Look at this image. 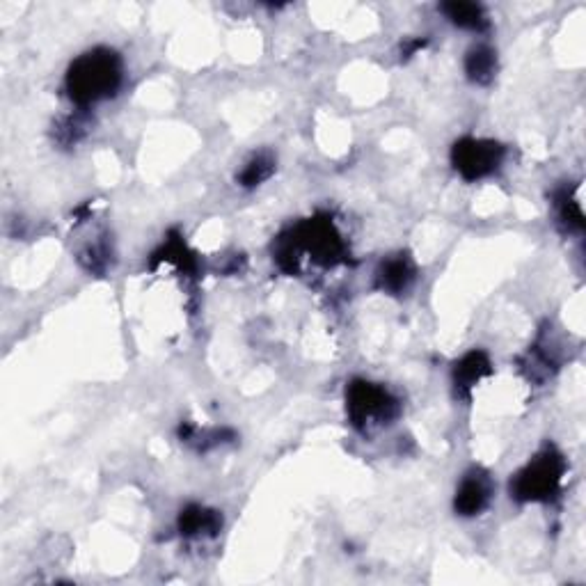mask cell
<instances>
[{
    "instance_id": "1",
    "label": "cell",
    "mask_w": 586,
    "mask_h": 586,
    "mask_svg": "<svg viewBox=\"0 0 586 586\" xmlns=\"http://www.w3.org/2000/svg\"><path fill=\"white\" fill-rule=\"evenodd\" d=\"M303 255H312L323 266H335L346 261V243L328 216L305 220L280 236L275 248V261L284 273H298V261Z\"/></svg>"
},
{
    "instance_id": "2",
    "label": "cell",
    "mask_w": 586,
    "mask_h": 586,
    "mask_svg": "<svg viewBox=\"0 0 586 586\" xmlns=\"http://www.w3.org/2000/svg\"><path fill=\"white\" fill-rule=\"evenodd\" d=\"M69 99L76 106H92L120 90L122 58L113 49H92L71 62L65 78Z\"/></svg>"
},
{
    "instance_id": "3",
    "label": "cell",
    "mask_w": 586,
    "mask_h": 586,
    "mask_svg": "<svg viewBox=\"0 0 586 586\" xmlns=\"http://www.w3.org/2000/svg\"><path fill=\"white\" fill-rule=\"evenodd\" d=\"M566 458L557 447H543L511 481V497L522 504L550 502L566 477Z\"/></svg>"
},
{
    "instance_id": "4",
    "label": "cell",
    "mask_w": 586,
    "mask_h": 586,
    "mask_svg": "<svg viewBox=\"0 0 586 586\" xmlns=\"http://www.w3.org/2000/svg\"><path fill=\"white\" fill-rule=\"evenodd\" d=\"M399 401L383 385L369 380H353L346 390V413L355 429L369 433L387 426L399 417Z\"/></svg>"
},
{
    "instance_id": "5",
    "label": "cell",
    "mask_w": 586,
    "mask_h": 586,
    "mask_svg": "<svg viewBox=\"0 0 586 586\" xmlns=\"http://www.w3.org/2000/svg\"><path fill=\"white\" fill-rule=\"evenodd\" d=\"M504 147L486 138H461L451 147V165L465 181L490 177L504 161Z\"/></svg>"
},
{
    "instance_id": "6",
    "label": "cell",
    "mask_w": 586,
    "mask_h": 586,
    "mask_svg": "<svg viewBox=\"0 0 586 586\" xmlns=\"http://www.w3.org/2000/svg\"><path fill=\"white\" fill-rule=\"evenodd\" d=\"M490 500H493V481H490L488 472L472 470L465 474L456 490L454 509L458 516L474 518L488 509Z\"/></svg>"
},
{
    "instance_id": "7",
    "label": "cell",
    "mask_w": 586,
    "mask_h": 586,
    "mask_svg": "<svg viewBox=\"0 0 586 586\" xmlns=\"http://www.w3.org/2000/svg\"><path fill=\"white\" fill-rule=\"evenodd\" d=\"M490 374H493V364H490V358L486 353L470 351L467 355H463L454 367L456 397L470 399V394L474 387H477V383H481V380Z\"/></svg>"
},
{
    "instance_id": "8",
    "label": "cell",
    "mask_w": 586,
    "mask_h": 586,
    "mask_svg": "<svg viewBox=\"0 0 586 586\" xmlns=\"http://www.w3.org/2000/svg\"><path fill=\"white\" fill-rule=\"evenodd\" d=\"M415 282V264L408 255H394L380 264L376 273V284L380 291L401 296Z\"/></svg>"
},
{
    "instance_id": "9",
    "label": "cell",
    "mask_w": 586,
    "mask_h": 586,
    "mask_svg": "<svg viewBox=\"0 0 586 586\" xmlns=\"http://www.w3.org/2000/svg\"><path fill=\"white\" fill-rule=\"evenodd\" d=\"M177 527L181 536L193 538V536H216L223 527V516L218 511L207 509V506L190 504L179 513Z\"/></svg>"
},
{
    "instance_id": "10",
    "label": "cell",
    "mask_w": 586,
    "mask_h": 586,
    "mask_svg": "<svg viewBox=\"0 0 586 586\" xmlns=\"http://www.w3.org/2000/svg\"><path fill=\"white\" fill-rule=\"evenodd\" d=\"M445 17L458 28L472 30V33H483L488 28L486 10L477 3H465V0H451V3L440 5Z\"/></svg>"
},
{
    "instance_id": "11",
    "label": "cell",
    "mask_w": 586,
    "mask_h": 586,
    "mask_svg": "<svg viewBox=\"0 0 586 586\" xmlns=\"http://www.w3.org/2000/svg\"><path fill=\"white\" fill-rule=\"evenodd\" d=\"M497 55L490 46H474L465 58V74L472 83L488 85L495 78Z\"/></svg>"
},
{
    "instance_id": "12",
    "label": "cell",
    "mask_w": 586,
    "mask_h": 586,
    "mask_svg": "<svg viewBox=\"0 0 586 586\" xmlns=\"http://www.w3.org/2000/svg\"><path fill=\"white\" fill-rule=\"evenodd\" d=\"M554 204H557V213H559V223L564 225L570 232H582L584 229V213L580 202L575 200L573 195L568 193V188L559 190L557 197H554Z\"/></svg>"
},
{
    "instance_id": "13",
    "label": "cell",
    "mask_w": 586,
    "mask_h": 586,
    "mask_svg": "<svg viewBox=\"0 0 586 586\" xmlns=\"http://www.w3.org/2000/svg\"><path fill=\"white\" fill-rule=\"evenodd\" d=\"M273 172H275L273 156L257 154L255 158H250L248 165H245L243 172L239 174V184L243 188H255L259 184H264L266 179H271Z\"/></svg>"
},
{
    "instance_id": "14",
    "label": "cell",
    "mask_w": 586,
    "mask_h": 586,
    "mask_svg": "<svg viewBox=\"0 0 586 586\" xmlns=\"http://www.w3.org/2000/svg\"><path fill=\"white\" fill-rule=\"evenodd\" d=\"M424 46H426V39H410V42H406V46L401 49L403 58H413L417 51L424 49Z\"/></svg>"
}]
</instances>
